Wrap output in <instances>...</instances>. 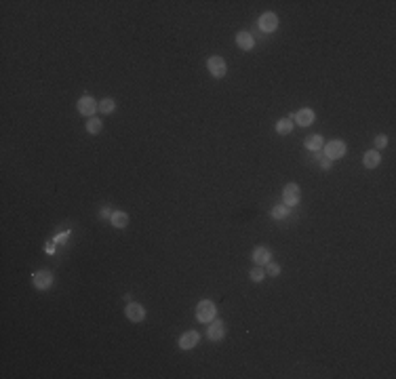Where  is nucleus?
I'll list each match as a JSON object with an SVG mask.
<instances>
[{
  "instance_id": "7",
  "label": "nucleus",
  "mask_w": 396,
  "mask_h": 379,
  "mask_svg": "<svg viewBox=\"0 0 396 379\" xmlns=\"http://www.w3.org/2000/svg\"><path fill=\"white\" fill-rule=\"evenodd\" d=\"M32 284L36 286L38 291H47V289H51V284H53V274L49 272V270H40V272H36L32 276Z\"/></svg>"
},
{
  "instance_id": "25",
  "label": "nucleus",
  "mask_w": 396,
  "mask_h": 379,
  "mask_svg": "<svg viewBox=\"0 0 396 379\" xmlns=\"http://www.w3.org/2000/svg\"><path fill=\"white\" fill-rule=\"evenodd\" d=\"M112 213H114V211H110L108 207H105V209H101V213H99V217H101V219H105V217H112Z\"/></svg>"
},
{
  "instance_id": "13",
  "label": "nucleus",
  "mask_w": 396,
  "mask_h": 379,
  "mask_svg": "<svg viewBox=\"0 0 396 379\" xmlns=\"http://www.w3.org/2000/svg\"><path fill=\"white\" fill-rule=\"evenodd\" d=\"M236 45H238V48H243V51H251V48L255 47V38H253L251 32H238Z\"/></svg>"
},
{
  "instance_id": "19",
  "label": "nucleus",
  "mask_w": 396,
  "mask_h": 379,
  "mask_svg": "<svg viewBox=\"0 0 396 379\" xmlns=\"http://www.w3.org/2000/svg\"><path fill=\"white\" fill-rule=\"evenodd\" d=\"M101 126H103V122L99 120V118H95V116H91L87 120V131L91 133V135H97V133L101 131Z\"/></svg>"
},
{
  "instance_id": "9",
  "label": "nucleus",
  "mask_w": 396,
  "mask_h": 379,
  "mask_svg": "<svg viewBox=\"0 0 396 379\" xmlns=\"http://www.w3.org/2000/svg\"><path fill=\"white\" fill-rule=\"evenodd\" d=\"M223 335H225L223 322L219 320V318L211 320V322H209V329H207V337H209V339H211V341H222Z\"/></svg>"
},
{
  "instance_id": "5",
  "label": "nucleus",
  "mask_w": 396,
  "mask_h": 379,
  "mask_svg": "<svg viewBox=\"0 0 396 379\" xmlns=\"http://www.w3.org/2000/svg\"><path fill=\"white\" fill-rule=\"evenodd\" d=\"M76 108H78V112H80L82 116H89L91 118L99 110V103L91 95H82L80 99H78V103H76Z\"/></svg>"
},
{
  "instance_id": "8",
  "label": "nucleus",
  "mask_w": 396,
  "mask_h": 379,
  "mask_svg": "<svg viewBox=\"0 0 396 379\" xmlns=\"http://www.w3.org/2000/svg\"><path fill=\"white\" fill-rule=\"evenodd\" d=\"M124 316L131 322H141V320H146V308L141 304H135V301H129L124 308Z\"/></svg>"
},
{
  "instance_id": "14",
  "label": "nucleus",
  "mask_w": 396,
  "mask_h": 379,
  "mask_svg": "<svg viewBox=\"0 0 396 379\" xmlns=\"http://www.w3.org/2000/svg\"><path fill=\"white\" fill-rule=\"evenodd\" d=\"M110 223H112L114 228L123 230V228H126V223H129V215H126L124 211H114V213H112V217H110Z\"/></svg>"
},
{
  "instance_id": "23",
  "label": "nucleus",
  "mask_w": 396,
  "mask_h": 379,
  "mask_svg": "<svg viewBox=\"0 0 396 379\" xmlns=\"http://www.w3.org/2000/svg\"><path fill=\"white\" fill-rule=\"evenodd\" d=\"M386 145H388V137L386 135H377L375 137V150L379 152V150H384Z\"/></svg>"
},
{
  "instance_id": "10",
  "label": "nucleus",
  "mask_w": 396,
  "mask_h": 379,
  "mask_svg": "<svg viewBox=\"0 0 396 379\" xmlns=\"http://www.w3.org/2000/svg\"><path fill=\"white\" fill-rule=\"evenodd\" d=\"M291 120H295L299 126H310L314 122V118H316V114H314V110H310V108H303V110H299L297 114H291L289 116Z\"/></svg>"
},
{
  "instance_id": "2",
  "label": "nucleus",
  "mask_w": 396,
  "mask_h": 379,
  "mask_svg": "<svg viewBox=\"0 0 396 379\" xmlns=\"http://www.w3.org/2000/svg\"><path fill=\"white\" fill-rule=\"evenodd\" d=\"M346 150H348V147H346V143L342 139H333V142L322 145V156H327L329 160H339V158L346 156Z\"/></svg>"
},
{
  "instance_id": "24",
  "label": "nucleus",
  "mask_w": 396,
  "mask_h": 379,
  "mask_svg": "<svg viewBox=\"0 0 396 379\" xmlns=\"http://www.w3.org/2000/svg\"><path fill=\"white\" fill-rule=\"evenodd\" d=\"M318 158H321V166L324 168V171H327V168H331V165H333V160H329L327 156H318Z\"/></svg>"
},
{
  "instance_id": "22",
  "label": "nucleus",
  "mask_w": 396,
  "mask_h": 379,
  "mask_svg": "<svg viewBox=\"0 0 396 379\" xmlns=\"http://www.w3.org/2000/svg\"><path fill=\"white\" fill-rule=\"evenodd\" d=\"M266 274H268V276H278V274H280V265L278 263H266Z\"/></svg>"
},
{
  "instance_id": "1",
  "label": "nucleus",
  "mask_w": 396,
  "mask_h": 379,
  "mask_svg": "<svg viewBox=\"0 0 396 379\" xmlns=\"http://www.w3.org/2000/svg\"><path fill=\"white\" fill-rule=\"evenodd\" d=\"M196 318L198 322H211L217 318V306L211 299H202L196 306Z\"/></svg>"
},
{
  "instance_id": "15",
  "label": "nucleus",
  "mask_w": 396,
  "mask_h": 379,
  "mask_svg": "<svg viewBox=\"0 0 396 379\" xmlns=\"http://www.w3.org/2000/svg\"><path fill=\"white\" fill-rule=\"evenodd\" d=\"M379 163H381V156H379L377 150H371V152H367L365 156H363V165L367 168H377Z\"/></svg>"
},
{
  "instance_id": "21",
  "label": "nucleus",
  "mask_w": 396,
  "mask_h": 379,
  "mask_svg": "<svg viewBox=\"0 0 396 379\" xmlns=\"http://www.w3.org/2000/svg\"><path fill=\"white\" fill-rule=\"evenodd\" d=\"M289 215V207L287 205H276L272 209V217L274 219H285V217Z\"/></svg>"
},
{
  "instance_id": "11",
  "label": "nucleus",
  "mask_w": 396,
  "mask_h": 379,
  "mask_svg": "<svg viewBox=\"0 0 396 379\" xmlns=\"http://www.w3.org/2000/svg\"><path fill=\"white\" fill-rule=\"evenodd\" d=\"M198 341H200V335H198V331H186L179 337V348L181 350H192V348L198 346Z\"/></svg>"
},
{
  "instance_id": "12",
  "label": "nucleus",
  "mask_w": 396,
  "mask_h": 379,
  "mask_svg": "<svg viewBox=\"0 0 396 379\" xmlns=\"http://www.w3.org/2000/svg\"><path fill=\"white\" fill-rule=\"evenodd\" d=\"M253 261H255V265H266L272 261V253L268 247H255V251H253Z\"/></svg>"
},
{
  "instance_id": "6",
  "label": "nucleus",
  "mask_w": 396,
  "mask_h": 379,
  "mask_svg": "<svg viewBox=\"0 0 396 379\" xmlns=\"http://www.w3.org/2000/svg\"><path fill=\"white\" fill-rule=\"evenodd\" d=\"M207 68H209V74L213 76V78H223L225 76V61L223 57H219V55H213V57H209L207 61Z\"/></svg>"
},
{
  "instance_id": "16",
  "label": "nucleus",
  "mask_w": 396,
  "mask_h": 379,
  "mask_svg": "<svg viewBox=\"0 0 396 379\" xmlns=\"http://www.w3.org/2000/svg\"><path fill=\"white\" fill-rule=\"evenodd\" d=\"M303 145H306V150H310V152H321L324 142H322L321 135H310L306 142H303Z\"/></svg>"
},
{
  "instance_id": "4",
  "label": "nucleus",
  "mask_w": 396,
  "mask_h": 379,
  "mask_svg": "<svg viewBox=\"0 0 396 379\" xmlns=\"http://www.w3.org/2000/svg\"><path fill=\"white\" fill-rule=\"evenodd\" d=\"M257 25H259V30H261V32H266V34L274 32V30L278 27V17H276V13H272V11L261 13V15H259V21H257Z\"/></svg>"
},
{
  "instance_id": "3",
  "label": "nucleus",
  "mask_w": 396,
  "mask_h": 379,
  "mask_svg": "<svg viewBox=\"0 0 396 379\" xmlns=\"http://www.w3.org/2000/svg\"><path fill=\"white\" fill-rule=\"evenodd\" d=\"M299 200H301V190L297 184H287L282 188V202H285L287 207L299 205Z\"/></svg>"
},
{
  "instance_id": "17",
  "label": "nucleus",
  "mask_w": 396,
  "mask_h": 379,
  "mask_svg": "<svg viewBox=\"0 0 396 379\" xmlns=\"http://www.w3.org/2000/svg\"><path fill=\"white\" fill-rule=\"evenodd\" d=\"M293 131V120L291 118H280L276 122V133L278 135H289V133Z\"/></svg>"
},
{
  "instance_id": "20",
  "label": "nucleus",
  "mask_w": 396,
  "mask_h": 379,
  "mask_svg": "<svg viewBox=\"0 0 396 379\" xmlns=\"http://www.w3.org/2000/svg\"><path fill=\"white\" fill-rule=\"evenodd\" d=\"M249 278L253 280V283H261V280L266 278V270H264V265H257V268H253V270L249 272Z\"/></svg>"
},
{
  "instance_id": "18",
  "label": "nucleus",
  "mask_w": 396,
  "mask_h": 379,
  "mask_svg": "<svg viewBox=\"0 0 396 379\" xmlns=\"http://www.w3.org/2000/svg\"><path fill=\"white\" fill-rule=\"evenodd\" d=\"M114 110H116V101L112 99V97H105V99L99 101V112H101V114H112Z\"/></svg>"
}]
</instances>
